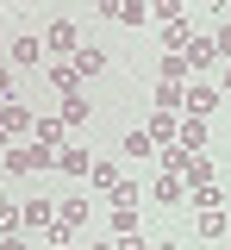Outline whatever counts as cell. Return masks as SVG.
<instances>
[{"instance_id": "1", "label": "cell", "mask_w": 231, "mask_h": 250, "mask_svg": "<svg viewBox=\"0 0 231 250\" xmlns=\"http://www.w3.org/2000/svg\"><path fill=\"white\" fill-rule=\"evenodd\" d=\"M32 106H25V100H6V106H0V131H6V138H25V131H32Z\"/></svg>"}, {"instance_id": "2", "label": "cell", "mask_w": 231, "mask_h": 250, "mask_svg": "<svg viewBox=\"0 0 231 250\" xmlns=\"http://www.w3.org/2000/svg\"><path fill=\"white\" fill-rule=\"evenodd\" d=\"M44 50L63 62L69 50H75V19H50V31H44Z\"/></svg>"}, {"instance_id": "3", "label": "cell", "mask_w": 231, "mask_h": 250, "mask_svg": "<svg viewBox=\"0 0 231 250\" xmlns=\"http://www.w3.org/2000/svg\"><path fill=\"white\" fill-rule=\"evenodd\" d=\"M212 106H219V88H212V82H194L188 100H181V113H188V119H206Z\"/></svg>"}, {"instance_id": "4", "label": "cell", "mask_w": 231, "mask_h": 250, "mask_svg": "<svg viewBox=\"0 0 231 250\" xmlns=\"http://www.w3.org/2000/svg\"><path fill=\"white\" fill-rule=\"evenodd\" d=\"M181 57H188V75H206V69H219V50H212V38H194Z\"/></svg>"}, {"instance_id": "5", "label": "cell", "mask_w": 231, "mask_h": 250, "mask_svg": "<svg viewBox=\"0 0 231 250\" xmlns=\"http://www.w3.org/2000/svg\"><path fill=\"white\" fill-rule=\"evenodd\" d=\"M194 44V31H188V19H163V57H181Z\"/></svg>"}, {"instance_id": "6", "label": "cell", "mask_w": 231, "mask_h": 250, "mask_svg": "<svg viewBox=\"0 0 231 250\" xmlns=\"http://www.w3.org/2000/svg\"><path fill=\"white\" fill-rule=\"evenodd\" d=\"M175 144H181L188 156H200V150H206V119H188V113H181V131H175Z\"/></svg>"}, {"instance_id": "7", "label": "cell", "mask_w": 231, "mask_h": 250, "mask_svg": "<svg viewBox=\"0 0 231 250\" xmlns=\"http://www.w3.org/2000/svg\"><path fill=\"white\" fill-rule=\"evenodd\" d=\"M188 100V82H156V113H181Z\"/></svg>"}, {"instance_id": "8", "label": "cell", "mask_w": 231, "mask_h": 250, "mask_svg": "<svg viewBox=\"0 0 231 250\" xmlns=\"http://www.w3.org/2000/svg\"><path fill=\"white\" fill-rule=\"evenodd\" d=\"M57 169H63V175H88V169H94V156L75 150V144H63V150H57Z\"/></svg>"}, {"instance_id": "9", "label": "cell", "mask_w": 231, "mask_h": 250, "mask_svg": "<svg viewBox=\"0 0 231 250\" xmlns=\"http://www.w3.org/2000/svg\"><path fill=\"white\" fill-rule=\"evenodd\" d=\"M175 131H181V113H156L150 119V144H175Z\"/></svg>"}, {"instance_id": "10", "label": "cell", "mask_w": 231, "mask_h": 250, "mask_svg": "<svg viewBox=\"0 0 231 250\" xmlns=\"http://www.w3.org/2000/svg\"><path fill=\"white\" fill-rule=\"evenodd\" d=\"M32 131H38V144H44V150H63V113H57V119H38Z\"/></svg>"}, {"instance_id": "11", "label": "cell", "mask_w": 231, "mask_h": 250, "mask_svg": "<svg viewBox=\"0 0 231 250\" xmlns=\"http://www.w3.org/2000/svg\"><path fill=\"white\" fill-rule=\"evenodd\" d=\"M38 57H44V38H13V69H25Z\"/></svg>"}, {"instance_id": "12", "label": "cell", "mask_w": 231, "mask_h": 250, "mask_svg": "<svg viewBox=\"0 0 231 250\" xmlns=\"http://www.w3.org/2000/svg\"><path fill=\"white\" fill-rule=\"evenodd\" d=\"M188 163H194V156L181 150V144H163V175H188Z\"/></svg>"}, {"instance_id": "13", "label": "cell", "mask_w": 231, "mask_h": 250, "mask_svg": "<svg viewBox=\"0 0 231 250\" xmlns=\"http://www.w3.org/2000/svg\"><path fill=\"white\" fill-rule=\"evenodd\" d=\"M25 225H44V231H50V225H57V207H50V200H25Z\"/></svg>"}, {"instance_id": "14", "label": "cell", "mask_w": 231, "mask_h": 250, "mask_svg": "<svg viewBox=\"0 0 231 250\" xmlns=\"http://www.w3.org/2000/svg\"><path fill=\"white\" fill-rule=\"evenodd\" d=\"M150 19V0H119V25H144Z\"/></svg>"}, {"instance_id": "15", "label": "cell", "mask_w": 231, "mask_h": 250, "mask_svg": "<svg viewBox=\"0 0 231 250\" xmlns=\"http://www.w3.org/2000/svg\"><path fill=\"white\" fill-rule=\"evenodd\" d=\"M88 175H94V188H100V194H113V188L125 182V175H119V169H113V163H94V169H88Z\"/></svg>"}, {"instance_id": "16", "label": "cell", "mask_w": 231, "mask_h": 250, "mask_svg": "<svg viewBox=\"0 0 231 250\" xmlns=\"http://www.w3.org/2000/svg\"><path fill=\"white\" fill-rule=\"evenodd\" d=\"M50 82H57V88H63V94H75V82H81V75H75V62H50Z\"/></svg>"}, {"instance_id": "17", "label": "cell", "mask_w": 231, "mask_h": 250, "mask_svg": "<svg viewBox=\"0 0 231 250\" xmlns=\"http://www.w3.org/2000/svg\"><path fill=\"white\" fill-rule=\"evenodd\" d=\"M69 62H75V75H100V69H106V57H100V50H75Z\"/></svg>"}, {"instance_id": "18", "label": "cell", "mask_w": 231, "mask_h": 250, "mask_svg": "<svg viewBox=\"0 0 231 250\" xmlns=\"http://www.w3.org/2000/svg\"><path fill=\"white\" fill-rule=\"evenodd\" d=\"M88 119V100H81V94H63V125H81Z\"/></svg>"}, {"instance_id": "19", "label": "cell", "mask_w": 231, "mask_h": 250, "mask_svg": "<svg viewBox=\"0 0 231 250\" xmlns=\"http://www.w3.org/2000/svg\"><path fill=\"white\" fill-rule=\"evenodd\" d=\"M113 231H119V238H137V213L132 207H113Z\"/></svg>"}, {"instance_id": "20", "label": "cell", "mask_w": 231, "mask_h": 250, "mask_svg": "<svg viewBox=\"0 0 231 250\" xmlns=\"http://www.w3.org/2000/svg\"><path fill=\"white\" fill-rule=\"evenodd\" d=\"M206 182H212V163H206V150H200L194 163H188V188H206Z\"/></svg>"}, {"instance_id": "21", "label": "cell", "mask_w": 231, "mask_h": 250, "mask_svg": "<svg viewBox=\"0 0 231 250\" xmlns=\"http://www.w3.org/2000/svg\"><path fill=\"white\" fill-rule=\"evenodd\" d=\"M181 194H188L181 175H163V182H156V200H163V207H169V200H181Z\"/></svg>"}, {"instance_id": "22", "label": "cell", "mask_w": 231, "mask_h": 250, "mask_svg": "<svg viewBox=\"0 0 231 250\" xmlns=\"http://www.w3.org/2000/svg\"><path fill=\"white\" fill-rule=\"evenodd\" d=\"M19 219H25V213H19L13 200H0V231H6V238H19Z\"/></svg>"}, {"instance_id": "23", "label": "cell", "mask_w": 231, "mask_h": 250, "mask_svg": "<svg viewBox=\"0 0 231 250\" xmlns=\"http://www.w3.org/2000/svg\"><path fill=\"white\" fill-rule=\"evenodd\" d=\"M163 82H188V57H163Z\"/></svg>"}, {"instance_id": "24", "label": "cell", "mask_w": 231, "mask_h": 250, "mask_svg": "<svg viewBox=\"0 0 231 250\" xmlns=\"http://www.w3.org/2000/svg\"><path fill=\"white\" fill-rule=\"evenodd\" d=\"M156 150V144H150V131H132V138H125V156H150Z\"/></svg>"}, {"instance_id": "25", "label": "cell", "mask_w": 231, "mask_h": 250, "mask_svg": "<svg viewBox=\"0 0 231 250\" xmlns=\"http://www.w3.org/2000/svg\"><path fill=\"white\" fill-rule=\"evenodd\" d=\"M200 231H206V238H219V231H225V207H219V213H200Z\"/></svg>"}, {"instance_id": "26", "label": "cell", "mask_w": 231, "mask_h": 250, "mask_svg": "<svg viewBox=\"0 0 231 250\" xmlns=\"http://www.w3.org/2000/svg\"><path fill=\"white\" fill-rule=\"evenodd\" d=\"M212 50H219V62H231V25H219V31H212Z\"/></svg>"}, {"instance_id": "27", "label": "cell", "mask_w": 231, "mask_h": 250, "mask_svg": "<svg viewBox=\"0 0 231 250\" xmlns=\"http://www.w3.org/2000/svg\"><path fill=\"white\" fill-rule=\"evenodd\" d=\"M150 13L156 19H181V0H150Z\"/></svg>"}, {"instance_id": "28", "label": "cell", "mask_w": 231, "mask_h": 250, "mask_svg": "<svg viewBox=\"0 0 231 250\" xmlns=\"http://www.w3.org/2000/svg\"><path fill=\"white\" fill-rule=\"evenodd\" d=\"M13 75H19V69H13V62H0V100H13Z\"/></svg>"}, {"instance_id": "29", "label": "cell", "mask_w": 231, "mask_h": 250, "mask_svg": "<svg viewBox=\"0 0 231 250\" xmlns=\"http://www.w3.org/2000/svg\"><path fill=\"white\" fill-rule=\"evenodd\" d=\"M94 6H100V13H106V19H119V0H94Z\"/></svg>"}, {"instance_id": "30", "label": "cell", "mask_w": 231, "mask_h": 250, "mask_svg": "<svg viewBox=\"0 0 231 250\" xmlns=\"http://www.w3.org/2000/svg\"><path fill=\"white\" fill-rule=\"evenodd\" d=\"M0 250H25V238H0Z\"/></svg>"}, {"instance_id": "31", "label": "cell", "mask_w": 231, "mask_h": 250, "mask_svg": "<svg viewBox=\"0 0 231 250\" xmlns=\"http://www.w3.org/2000/svg\"><path fill=\"white\" fill-rule=\"evenodd\" d=\"M219 94H231V62H225V75H219Z\"/></svg>"}, {"instance_id": "32", "label": "cell", "mask_w": 231, "mask_h": 250, "mask_svg": "<svg viewBox=\"0 0 231 250\" xmlns=\"http://www.w3.org/2000/svg\"><path fill=\"white\" fill-rule=\"evenodd\" d=\"M119 250H144V244H137V238H119Z\"/></svg>"}, {"instance_id": "33", "label": "cell", "mask_w": 231, "mask_h": 250, "mask_svg": "<svg viewBox=\"0 0 231 250\" xmlns=\"http://www.w3.org/2000/svg\"><path fill=\"white\" fill-rule=\"evenodd\" d=\"M163 250H181V244H163Z\"/></svg>"}, {"instance_id": "34", "label": "cell", "mask_w": 231, "mask_h": 250, "mask_svg": "<svg viewBox=\"0 0 231 250\" xmlns=\"http://www.w3.org/2000/svg\"><path fill=\"white\" fill-rule=\"evenodd\" d=\"M57 250H75V244H57Z\"/></svg>"}, {"instance_id": "35", "label": "cell", "mask_w": 231, "mask_h": 250, "mask_svg": "<svg viewBox=\"0 0 231 250\" xmlns=\"http://www.w3.org/2000/svg\"><path fill=\"white\" fill-rule=\"evenodd\" d=\"M0 144H6V131H0Z\"/></svg>"}, {"instance_id": "36", "label": "cell", "mask_w": 231, "mask_h": 250, "mask_svg": "<svg viewBox=\"0 0 231 250\" xmlns=\"http://www.w3.org/2000/svg\"><path fill=\"white\" fill-rule=\"evenodd\" d=\"M219 6H231V0H219Z\"/></svg>"}, {"instance_id": "37", "label": "cell", "mask_w": 231, "mask_h": 250, "mask_svg": "<svg viewBox=\"0 0 231 250\" xmlns=\"http://www.w3.org/2000/svg\"><path fill=\"white\" fill-rule=\"evenodd\" d=\"M100 250H113V244H100Z\"/></svg>"}, {"instance_id": "38", "label": "cell", "mask_w": 231, "mask_h": 250, "mask_svg": "<svg viewBox=\"0 0 231 250\" xmlns=\"http://www.w3.org/2000/svg\"><path fill=\"white\" fill-rule=\"evenodd\" d=\"M225 219H231V207H225Z\"/></svg>"}]
</instances>
